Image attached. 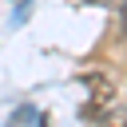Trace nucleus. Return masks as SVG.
Wrapping results in <instances>:
<instances>
[{
    "label": "nucleus",
    "mask_w": 127,
    "mask_h": 127,
    "mask_svg": "<svg viewBox=\"0 0 127 127\" xmlns=\"http://www.w3.org/2000/svg\"><path fill=\"white\" fill-rule=\"evenodd\" d=\"M12 119H16V123H44V115H40L36 107H20V111H16Z\"/></svg>",
    "instance_id": "f257e3e1"
},
{
    "label": "nucleus",
    "mask_w": 127,
    "mask_h": 127,
    "mask_svg": "<svg viewBox=\"0 0 127 127\" xmlns=\"http://www.w3.org/2000/svg\"><path fill=\"white\" fill-rule=\"evenodd\" d=\"M123 36H127V8H123Z\"/></svg>",
    "instance_id": "f03ea898"
},
{
    "label": "nucleus",
    "mask_w": 127,
    "mask_h": 127,
    "mask_svg": "<svg viewBox=\"0 0 127 127\" xmlns=\"http://www.w3.org/2000/svg\"><path fill=\"white\" fill-rule=\"evenodd\" d=\"M123 119H127V115H123Z\"/></svg>",
    "instance_id": "7ed1b4c3"
}]
</instances>
